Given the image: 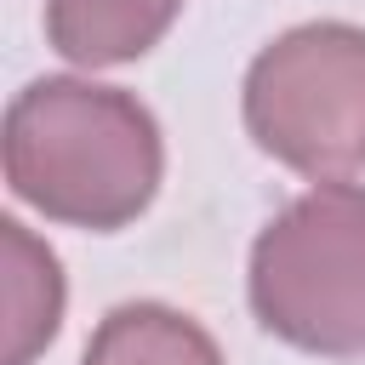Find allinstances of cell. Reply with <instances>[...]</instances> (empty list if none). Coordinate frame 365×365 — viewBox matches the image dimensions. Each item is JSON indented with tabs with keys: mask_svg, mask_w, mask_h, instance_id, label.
Instances as JSON below:
<instances>
[{
	"mask_svg": "<svg viewBox=\"0 0 365 365\" xmlns=\"http://www.w3.org/2000/svg\"><path fill=\"white\" fill-rule=\"evenodd\" d=\"M0 240H6V365H29L57 331L63 274H57V257L34 245L23 222L6 217Z\"/></svg>",
	"mask_w": 365,
	"mask_h": 365,
	"instance_id": "5",
	"label": "cell"
},
{
	"mask_svg": "<svg viewBox=\"0 0 365 365\" xmlns=\"http://www.w3.org/2000/svg\"><path fill=\"white\" fill-rule=\"evenodd\" d=\"M6 177L57 222L120 228L160 182V131L125 91L34 80L6 114Z\"/></svg>",
	"mask_w": 365,
	"mask_h": 365,
	"instance_id": "1",
	"label": "cell"
},
{
	"mask_svg": "<svg viewBox=\"0 0 365 365\" xmlns=\"http://www.w3.org/2000/svg\"><path fill=\"white\" fill-rule=\"evenodd\" d=\"M251 137L308 171L348 177L365 165V29L308 23L279 34L245 74Z\"/></svg>",
	"mask_w": 365,
	"mask_h": 365,
	"instance_id": "3",
	"label": "cell"
},
{
	"mask_svg": "<svg viewBox=\"0 0 365 365\" xmlns=\"http://www.w3.org/2000/svg\"><path fill=\"white\" fill-rule=\"evenodd\" d=\"M80 365H222V354L194 319L160 302H125L97 325Z\"/></svg>",
	"mask_w": 365,
	"mask_h": 365,
	"instance_id": "6",
	"label": "cell"
},
{
	"mask_svg": "<svg viewBox=\"0 0 365 365\" xmlns=\"http://www.w3.org/2000/svg\"><path fill=\"white\" fill-rule=\"evenodd\" d=\"M182 0H46L51 46L74 63H131L177 17Z\"/></svg>",
	"mask_w": 365,
	"mask_h": 365,
	"instance_id": "4",
	"label": "cell"
},
{
	"mask_svg": "<svg viewBox=\"0 0 365 365\" xmlns=\"http://www.w3.org/2000/svg\"><path fill=\"white\" fill-rule=\"evenodd\" d=\"M251 308L308 354L365 348V188L325 182L262 228L251 251Z\"/></svg>",
	"mask_w": 365,
	"mask_h": 365,
	"instance_id": "2",
	"label": "cell"
}]
</instances>
